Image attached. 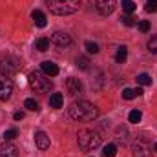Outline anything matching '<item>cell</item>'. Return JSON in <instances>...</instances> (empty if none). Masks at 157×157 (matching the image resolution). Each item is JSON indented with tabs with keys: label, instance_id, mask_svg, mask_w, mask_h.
<instances>
[{
	"label": "cell",
	"instance_id": "6da1fadb",
	"mask_svg": "<svg viewBox=\"0 0 157 157\" xmlns=\"http://www.w3.org/2000/svg\"><path fill=\"white\" fill-rule=\"evenodd\" d=\"M68 112H70V117L75 119V121H93V119L99 117L97 106L88 102V101H75V102H71Z\"/></svg>",
	"mask_w": 157,
	"mask_h": 157
},
{
	"label": "cell",
	"instance_id": "7a4b0ae2",
	"mask_svg": "<svg viewBox=\"0 0 157 157\" xmlns=\"http://www.w3.org/2000/svg\"><path fill=\"white\" fill-rule=\"evenodd\" d=\"M49 11L53 15H59V17H64V15H73L77 13L78 7H80V2L78 0H46Z\"/></svg>",
	"mask_w": 157,
	"mask_h": 157
},
{
	"label": "cell",
	"instance_id": "3957f363",
	"mask_svg": "<svg viewBox=\"0 0 157 157\" xmlns=\"http://www.w3.org/2000/svg\"><path fill=\"white\" fill-rule=\"evenodd\" d=\"M78 139V146L82 148V150H95V148H99L101 146V143H102V137L95 132V130H80L77 135Z\"/></svg>",
	"mask_w": 157,
	"mask_h": 157
},
{
	"label": "cell",
	"instance_id": "277c9868",
	"mask_svg": "<svg viewBox=\"0 0 157 157\" xmlns=\"http://www.w3.org/2000/svg\"><path fill=\"white\" fill-rule=\"evenodd\" d=\"M28 80H29V86L35 90V91H49L53 88V82L48 78V75H44L42 71H31L28 75Z\"/></svg>",
	"mask_w": 157,
	"mask_h": 157
},
{
	"label": "cell",
	"instance_id": "5b68a950",
	"mask_svg": "<svg viewBox=\"0 0 157 157\" xmlns=\"http://www.w3.org/2000/svg\"><path fill=\"white\" fill-rule=\"evenodd\" d=\"M133 157H152V146L144 137H137L133 141Z\"/></svg>",
	"mask_w": 157,
	"mask_h": 157
},
{
	"label": "cell",
	"instance_id": "8992f818",
	"mask_svg": "<svg viewBox=\"0 0 157 157\" xmlns=\"http://www.w3.org/2000/svg\"><path fill=\"white\" fill-rule=\"evenodd\" d=\"M0 68L4 71V75H11V73H17L18 68H20V62L15 59V57H4L0 60Z\"/></svg>",
	"mask_w": 157,
	"mask_h": 157
},
{
	"label": "cell",
	"instance_id": "52a82bcc",
	"mask_svg": "<svg viewBox=\"0 0 157 157\" xmlns=\"http://www.w3.org/2000/svg\"><path fill=\"white\" fill-rule=\"evenodd\" d=\"M13 93V82L4 73H0V101H7Z\"/></svg>",
	"mask_w": 157,
	"mask_h": 157
},
{
	"label": "cell",
	"instance_id": "ba28073f",
	"mask_svg": "<svg viewBox=\"0 0 157 157\" xmlns=\"http://www.w3.org/2000/svg\"><path fill=\"white\" fill-rule=\"evenodd\" d=\"M115 6H117L115 0H95V7H97V11H99L101 15H104V17L112 15V13L115 11Z\"/></svg>",
	"mask_w": 157,
	"mask_h": 157
},
{
	"label": "cell",
	"instance_id": "9c48e42d",
	"mask_svg": "<svg viewBox=\"0 0 157 157\" xmlns=\"http://www.w3.org/2000/svg\"><path fill=\"white\" fill-rule=\"evenodd\" d=\"M51 42L57 44V46H60V48H64V46L71 44V37L66 31H53L51 33Z\"/></svg>",
	"mask_w": 157,
	"mask_h": 157
},
{
	"label": "cell",
	"instance_id": "30bf717a",
	"mask_svg": "<svg viewBox=\"0 0 157 157\" xmlns=\"http://www.w3.org/2000/svg\"><path fill=\"white\" fill-rule=\"evenodd\" d=\"M0 157H18V148L13 143L6 141L4 144H0Z\"/></svg>",
	"mask_w": 157,
	"mask_h": 157
},
{
	"label": "cell",
	"instance_id": "8fae6325",
	"mask_svg": "<svg viewBox=\"0 0 157 157\" xmlns=\"http://www.w3.org/2000/svg\"><path fill=\"white\" fill-rule=\"evenodd\" d=\"M35 144L39 146L40 150H48L49 148V137H48L46 132H42V130L35 132Z\"/></svg>",
	"mask_w": 157,
	"mask_h": 157
},
{
	"label": "cell",
	"instance_id": "7c38bea8",
	"mask_svg": "<svg viewBox=\"0 0 157 157\" xmlns=\"http://www.w3.org/2000/svg\"><path fill=\"white\" fill-rule=\"evenodd\" d=\"M42 73L48 77H55V75H59V66L51 60H44L42 62Z\"/></svg>",
	"mask_w": 157,
	"mask_h": 157
},
{
	"label": "cell",
	"instance_id": "4fadbf2b",
	"mask_svg": "<svg viewBox=\"0 0 157 157\" xmlns=\"http://www.w3.org/2000/svg\"><path fill=\"white\" fill-rule=\"evenodd\" d=\"M66 88H68V93L70 95H78L80 91H82V84H80V80L78 78H68V82H66Z\"/></svg>",
	"mask_w": 157,
	"mask_h": 157
},
{
	"label": "cell",
	"instance_id": "5bb4252c",
	"mask_svg": "<svg viewBox=\"0 0 157 157\" xmlns=\"http://www.w3.org/2000/svg\"><path fill=\"white\" fill-rule=\"evenodd\" d=\"M31 18H33V22H35V26H39V28H46V24H48V20H46V15L39 11V9H35L33 13H31Z\"/></svg>",
	"mask_w": 157,
	"mask_h": 157
},
{
	"label": "cell",
	"instance_id": "9a60e30c",
	"mask_svg": "<svg viewBox=\"0 0 157 157\" xmlns=\"http://www.w3.org/2000/svg\"><path fill=\"white\" fill-rule=\"evenodd\" d=\"M62 102H64V97H62V93H53L51 97H49V106L51 108H62Z\"/></svg>",
	"mask_w": 157,
	"mask_h": 157
},
{
	"label": "cell",
	"instance_id": "2e32d148",
	"mask_svg": "<svg viewBox=\"0 0 157 157\" xmlns=\"http://www.w3.org/2000/svg\"><path fill=\"white\" fill-rule=\"evenodd\" d=\"M126 59H128V49H126V46L117 48V51H115V60H117L119 64H124Z\"/></svg>",
	"mask_w": 157,
	"mask_h": 157
},
{
	"label": "cell",
	"instance_id": "e0dca14e",
	"mask_svg": "<svg viewBox=\"0 0 157 157\" xmlns=\"http://www.w3.org/2000/svg\"><path fill=\"white\" fill-rule=\"evenodd\" d=\"M35 48H37L39 51H48V49H49V39H46V37H40V39H37V42H35Z\"/></svg>",
	"mask_w": 157,
	"mask_h": 157
},
{
	"label": "cell",
	"instance_id": "ac0fdd59",
	"mask_svg": "<svg viewBox=\"0 0 157 157\" xmlns=\"http://www.w3.org/2000/svg\"><path fill=\"white\" fill-rule=\"evenodd\" d=\"M117 155V146L115 144H106L102 148V157H115Z\"/></svg>",
	"mask_w": 157,
	"mask_h": 157
},
{
	"label": "cell",
	"instance_id": "d6986e66",
	"mask_svg": "<svg viewBox=\"0 0 157 157\" xmlns=\"http://www.w3.org/2000/svg\"><path fill=\"white\" fill-rule=\"evenodd\" d=\"M137 82H139L141 86H150V84H152V77H150L148 73H139V75H137Z\"/></svg>",
	"mask_w": 157,
	"mask_h": 157
},
{
	"label": "cell",
	"instance_id": "ffe728a7",
	"mask_svg": "<svg viewBox=\"0 0 157 157\" xmlns=\"http://www.w3.org/2000/svg\"><path fill=\"white\" fill-rule=\"evenodd\" d=\"M121 2H122V11H126V13L135 11V2L133 0H121Z\"/></svg>",
	"mask_w": 157,
	"mask_h": 157
},
{
	"label": "cell",
	"instance_id": "44dd1931",
	"mask_svg": "<svg viewBox=\"0 0 157 157\" xmlns=\"http://www.w3.org/2000/svg\"><path fill=\"white\" fill-rule=\"evenodd\" d=\"M24 106H26V108H28L29 112H39V102H37L35 99H26Z\"/></svg>",
	"mask_w": 157,
	"mask_h": 157
},
{
	"label": "cell",
	"instance_id": "7402d4cb",
	"mask_svg": "<svg viewBox=\"0 0 157 157\" xmlns=\"http://www.w3.org/2000/svg\"><path fill=\"white\" fill-rule=\"evenodd\" d=\"M77 68H80V70H88L90 68V60L86 59V57H77Z\"/></svg>",
	"mask_w": 157,
	"mask_h": 157
},
{
	"label": "cell",
	"instance_id": "603a6c76",
	"mask_svg": "<svg viewBox=\"0 0 157 157\" xmlns=\"http://www.w3.org/2000/svg\"><path fill=\"white\" fill-rule=\"evenodd\" d=\"M86 49H88V53H93V55L101 51V48H99L97 42H86Z\"/></svg>",
	"mask_w": 157,
	"mask_h": 157
},
{
	"label": "cell",
	"instance_id": "cb8c5ba5",
	"mask_svg": "<svg viewBox=\"0 0 157 157\" xmlns=\"http://www.w3.org/2000/svg\"><path fill=\"white\" fill-rule=\"evenodd\" d=\"M137 97V93H135V90H132V88H126L124 91H122V99H126V101H132V99H135Z\"/></svg>",
	"mask_w": 157,
	"mask_h": 157
},
{
	"label": "cell",
	"instance_id": "d4e9b609",
	"mask_svg": "<svg viewBox=\"0 0 157 157\" xmlns=\"http://www.w3.org/2000/svg\"><path fill=\"white\" fill-rule=\"evenodd\" d=\"M141 117H143V113H141L139 110H133V112H130L128 121H130V122H139V121H141Z\"/></svg>",
	"mask_w": 157,
	"mask_h": 157
},
{
	"label": "cell",
	"instance_id": "484cf974",
	"mask_svg": "<svg viewBox=\"0 0 157 157\" xmlns=\"http://www.w3.org/2000/svg\"><path fill=\"white\" fill-rule=\"evenodd\" d=\"M17 135H18V130H17V128H11V130H7V132L4 133V139H6V141H13Z\"/></svg>",
	"mask_w": 157,
	"mask_h": 157
},
{
	"label": "cell",
	"instance_id": "4316f807",
	"mask_svg": "<svg viewBox=\"0 0 157 157\" xmlns=\"http://www.w3.org/2000/svg\"><path fill=\"white\" fill-rule=\"evenodd\" d=\"M137 28H139V31H143V33H146V31L150 29V22H148V20H139V24H137Z\"/></svg>",
	"mask_w": 157,
	"mask_h": 157
},
{
	"label": "cell",
	"instance_id": "83f0119b",
	"mask_svg": "<svg viewBox=\"0 0 157 157\" xmlns=\"http://www.w3.org/2000/svg\"><path fill=\"white\" fill-rule=\"evenodd\" d=\"M148 49H150L152 53H157V35L148 40Z\"/></svg>",
	"mask_w": 157,
	"mask_h": 157
},
{
	"label": "cell",
	"instance_id": "f1b7e54d",
	"mask_svg": "<svg viewBox=\"0 0 157 157\" xmlns=\"http://www.w3.org/2000/svg\"><path fill=\"white\" fill-rule=\"evenodd\" d=\"M146 11H157V0H146Z\"/></svg>",
	"mask_w": 157,
	"mask_h": 157
},
{
	"label": "cell",
	"instance_id": "f546056e",
	"mask_svg": "<svg viewBox=\"0 0 157 157\" xmlns=\"http://www.w3.org/2000/svg\"><path fill=\"white\" fill-rule=\"evenodd\" d=\"M121 20H122L124 26H133L135 24V18L133 17H121Z\"/></svg>",
	"mask_w": 157,
	"mask_h": 157
},
{
	"label": "cell",
	"instance_id": "4dcf8cb0",
	"mask_svg": "<svg viewBox=\"0 0 157 157\" xmlns=\"http://www.w3.org/2000/svg\"><path fill=\"white\" fill-rule=\"evenodd\" d=\"M13 119H15V121H22V119H24V113H22V112H17V113L13 115Z\"/></svg>",
	"mask_w": 157,
	"mask_h": 157
},
{
	"label": "cell",
	"instance_id": "1f68e13d",
	"mask_svg": "<svg viewBox=\"0 0 157 157\" xmlns=\"http://www.w3.org/2000/svg\"><path fill=\"white\" fill-rule=\"evenodd\" d=\"M154 150H155V152H157V143H155V144H154Z\"/></svg>",
	"mask_w": 157,
	"mask_h": 157
}]
</instances>
